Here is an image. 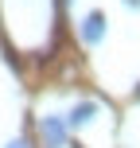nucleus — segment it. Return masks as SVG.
<instances>
[{
    "instance_id": "obj_1",
    "label": "nucleus",
    "mask_w": 140,
    "mask_h": 148,
    "mask_svg": "<svg viewBox=\"0 0 140 148\" xmlns=\"http://www.w3.org/2000/svg\"><path fill=\"white\" fill-rule=\"evenodd\" d=\"M39 133H43L47 148H59L66 140V117H55V113H47L43 121H39Z\"/></svg>"
},
{
    "instance_id": "obj_2",
    "label": "nucleus",
    "mask_w": 140,
    "mask_h": 148,
    "mask_svg": "<svg viewBox=\"0 0 140 148\" xmlns=\"http://www.w3.org/2000/svg\"><path fill=\"white\" fill-rule=\"evenodd\" d=\"M78 31H82V43H86V47H97V43L105 39V16H101V12H89L86 20H82Z\"/></svg>"
},
{
    "instance_id": "obj_3",
    "label": "nucleus",
    "mask_w": 140,
    "mask_h": 148,
    "mask_svg": "<svg viewBox=\"0 0 140 148\" xmlns=\"http://www.w3.org/2000/svg\"><path fill=\"white\" fill-rule=\"evenodd\" d=\"M94 117H97V101H78V105L66 113V129H86Z\"/></svg>"
},
{
    "instance_id": "obj_4",
    "label": "nucleus",
    "mask_w": 140,
    "mask_h": 148,
    "mask_svg": "<svg viewBox=\"0 0 140 148\" xmlns=\"http://www.w3.org/2000/svg\"><path fill=\"white\" fill-rule=\"evenodd\" d=\"M8 148H27V140H20V136H16V140H8Z\"/></svg>"
},
{
    "instance_id": "obj_5",
    "label": "nucleus",
    "mask_w": 140,
    "mask_h": 148,
    "mask_svg": "<svg viewBox=\"0 0 140 148\" xmlns=\"http://www.w3.org/2000/svg\"><path fill=\"white\" fill-rule=\"evenodd\" d=\"M125 4H128V8H136V4H140V0H125Z\"/></svg>"
},
{
    "instance_id": "obj_6",
    "label": "nucleus",
    "mask_w": 140,
    "mask_h": 148,
    "mask_svg": "<svg viewBox=\"0 0 140 148\" xmlns=\"http://www.w3.org/2000/svg\"><path fill=\"white\" fill-rule=\"evenodd\" d=\"M66 4H74V0H66Z\"/></svg>"
}]
</instances>
